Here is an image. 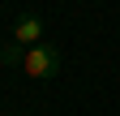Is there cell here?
Wrapping results in <instances>:
<instances>
[{
    "mask_svg": "<svg viewBox=\"0 0 120 116\" xmlns=\"http://www.w3.org/2000/svg\"><path fill=\"white\" fill-rule=\"evenodd\" d=\"M43 35H47V26H43L39 13H26V17L13 22V43H22V47H34V43H43Z\"/></svg>",
    "mask_w": 120,
    "mask_h": 116,
    "instance_id": "7a4b0ae2",
    "label": "cell"
},
{
    "mask_svg": "<svg viewBox=\"0 0 120 116\" xmlns=\"http://www.w3.org/2000/svg\"><path fill=\"white\" fill-rule=\"evenodd\" d=\"M22 69L30 77H56L60 73V52L52 47V43H34V47H26V60H22Z\"/></svg>",
    "mask_w": 120,
    "mask_h": 116,
    "instance_id": "6da1fadb",
    "label": "cell"
},
{
    "mask_svg": "<svg viewBox=\"0 0 120 116\" xmlns=\"http://www.w3.org/2000/svg\"><path fill=\"white\" fill-rule=\"evenodd\" d=\"M0 60H4V65H22L26 60V47H22V43H4V47H0Z\"/></svg>",
    "mask_w": 120,
    "mask_h": 116,
    "instance_id": "3957f363",
    "label": "cell"
}]
</instances>
